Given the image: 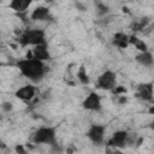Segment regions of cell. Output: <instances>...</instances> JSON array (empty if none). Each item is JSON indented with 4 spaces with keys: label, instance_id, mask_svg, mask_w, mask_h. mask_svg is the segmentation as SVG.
Here are the masks:
<instances>
[{
    "label": "cell",
    "instance_id": "cell-1",
    "mask_svg": "<svg viewBox=\"0 0 154 154\" xmlns=\"http://www.w3.org/2000/svg\"><path fill=\"white\" fill-rule=\"evenodd\" d=\"M16 65L20 71V73L31 81H38L40 78H42V76L46 72V64L34 58L20 59L17 61Z\"/></svg>",
    "mask_w": 154,
    "mask_h": 154
},
{
    "label": "cell",
    "instance_id": "cell-2",
    "mask_svg": "<svg viewBox=\"0 0 154 154\" xmlns=\"http://www.w3.org/2000/svg\"><path fill=\"white\" fill-rule=\"evenodd\" d=\"M18 43L22 47H26V46H40V45H45L46 40H45V31L42 29H26L23 32H20L19 37H18Z\"/></svg>",
    "mask_w": 154,
    "mask_h": 154
},
{
    "label": "cell",
    "instance_id": "cell-3",
    "mask_svg": "<svg viewBox=\"0 0 154 154\" xmlns=\"http://www.w3.org/2000/svg\"><path fill=\"white\" fill-rule=\"evenodd\" d=\"M32 141L37 144H49V146H55L57 143V134H55V128L52 126H42L38 128L34 135H32Z\"/></svg>",
    "mask_w": 154,
    "mask_h": 154
},
{
    "label": "cell",
    "instance_id": "cell-4",
    "mask_svg": "<svg viewBox=\"0 0 154 154\" xmlns=\"http://www.w3.org/2000/svg\"><path fill=\"white\" fill-rule=\"evenodd\" d=\"M117 73L112 70H106L96 79V88L102 90H113L117 85Z\"/></svg>",
    "mask_w": 154,
    "mask_h": 154
},
{
    "label": "cell",
    "instance_id": "cell-5",
    "mask_svg": "<svg viewBox=\"0 0 154 154\" xmlns=\"http://www.w3.org/2000/svg\"><path fill=\"white\" fill-rule=\"evenodd\" d=\"M105 131L106 126L100 124H93L87 131V137L94 143V144H102L105 141Z\"/></svg>",
    "mask_w": 154,
    "mask_h": 154
},
{
    "label": "cell",
    "instance_id": "cell-6",
    "mask_svg": "<svg viewBox=\"0 0 154 154\" xmlns=\"http://www.w3.org/2000/svg\"><path fill=\"white\" fill-rule=\"evenodd\" d=\"M129 132L126 130H118L116 132H113V135L111 136V138L107 141V146L112 147V148H124L126 146V143L129 142Z\"/></svg>",
    "mask_w": 154,
    "mask_h": 154
},
{
    "label": "cell",
    "instance_id": "cell-7",
    "mask_svg": "<svg viewBox=\"0 0 154 154\" xmlns=\"http://www.w3.org/2000/svg\"><path fill=\"white\" fill-rule=\"evenodd\" d=\"M82 106L84 109L87 111H91V112H99L101 111L102 106H101V97L97 93L91 91L82 102Z\"/></svg>",
    "mask_w": 154,
    "mask_h": 154
},
{
    "label": "cell",
    "instance_id": "cell-8",
    "mask_svg": "<svg viewBox=\"0 0 154 154\" xmlns=\"http://www.w3.org/2000/svg\"><path fill=\"white\" fill-rule=\"evenodd\" d=\"M153 83L148 82V83H141L137 87V93L136 96L143 101H150L153 99Z\"/></svg>",
    "mask_w": 154,
    "mask_h": 154
},
{
    "label": "cell",
    "instance_id": "cell-9",
    "mask_svg": "<svg viewBox=\"0 0 154 154\" xmlns=\"http://www.w3.org/2000/svg\"><path fill=\"white\" fill-rule=\"evenodd\" d=\"M35 93H36L35 87L28 84V85H24V87L19 88V89L14 93V95H16V97H18L19 100L25 101V102H29V101L32 100V97L35 96Z\"/></svg>",
    "mask_w": 154,
    "mask_h": 154
},
{
    "label": "cell",
    "instance_id": "cell-10",
    "mask_svg": "<svg viewBox=\"0 0 154 154\" xmlns=\"http://www.w3.org/2000/svg\"><path fill=\"white\" fill-rule=\"evenodd\" d=\"M32 53V58L34 59H37V60H41V61H46V60H49L51 59V53L47 48V45H40V46H36L32 48L31 51Z\"/></svg>",
    "mask_w": 154,
    "mask_h": 154
},
{
    "label": "cell",
    "instance_id": "cell-11",
    "mask_svg": "<svg viewBox=\"0 0 154 154\" xmlns=\"http://www.w3.org/2000/svg\"><path fill=\"white\" fill-rule=\"evenodd\" d=\"M30 18L32 20H48L51 18V13H49V10L45 6H38L36 7L31 14H30Z\"/></svg>",
    "mask_w": 154,
    "mask_h": 154
},
{
    "label": "cell",
    "instance_id": "cell-12",
    "mask_svg": "<svg viewBox=\"0 0 154 154\" xmlns=\"http://www.w3.org/2000/svg\"><path fill=\"white\" fill-rule=\"evenodd\" d=\"M136 61L138 64H141L142 66H146V67H149L154 64V58H153V54L150 52H142V53H138L136 55Z\"/></svg>",
    "mask_w": 154,
    "mask_h": 154
},
{
    "label": "cell",
    "instance_id": "cell-13",
    "mask_svg": "<svg viewBox=\"0 0 154 154\" xmlns=\"http://www.w3.org/2000/svg\"><path fill=\"white\" fill-rule=\"evenodd\" d=\"M31 5V1L30 0H12L10 2V8H12L14 12L17 13H22V12H25L26 8Z\"/></svg>",
    "mask_w": 154,
    "mask_h": 154
},
{
    "label": "cell",
    "instance_id": "cell-14",
    "mask_svg": "<svg viewBox=\"0 0 154 154\" xmlns=\"http://www.w3.org/2000/svg\"><path fill=\"white\" fill-rule=\"evenodd\" d=\"M129 35L124 34V32H117L114 34L113 38H112V43L116 46V47H119V48H126L130 43H129Z\"/></svg>",
    "mask_w": 154,
    "mask_h": 154
},
{
    "label": "cell",
    "instance_id": "cell-15",
    "mask_svg": "<svg viewBox=\"0 0 154 154\" xmlns=\"http://www.w3.org/2000/svg\"><path fill=\"white\" fill-rule=\"evenodd\" d=\"M129 43L132 45V46H135V48L138 49L140 53H142V52H147V48H148V47H147L146 42L142 41V40H140L136 35H131V36L129 37Z\"/></svg>",
    "mask_w": 154,
    "mask_h": 154
},
{
    "label": "cell",
    "instance_id": "cell-16",
    "mask_svg": "<svg viewBox=\"0 0 154 154\" xmlns=\"http://www.w3.org/2000/svg\"><path fill=\"white\" fill-rule=\"evenodd\" d=\"M77 77H78V79L81 81V83H83V84H88V83H89V77H88V75H87V72H85L84 66H81V67H79V70H78V72H77Z\"/></svg>",
    "mask_w": 154,
    "mask_h": 154
},
{
    "label": "cell",
    "instance_id": "cell-17",
    "mask_svg": "<svg viewBox=\"0 0 154 154\" xmlns=\"http://www.w3.org/2000/svg\"><path fill=\"white\" fill-rule=\"evenodd\" d=\"M96 7H97V13L100 16H103V14H106L108 12V6L105 5V4H102V2H97L96 4Z\"/></svg>",
    "mask_w": 154,
    "mask_h": 154
},
{
    "label": "cell",
    "instance_id": "cell-18",
    "mask_svg": "<svg viewBox=\"0 0 154 154\" xmlns=\"http://www.w3.org/2000/svg\"><path fill=\"white\" fill-rule=\"evenodd\" d=\"M1 108H2V111H5V112H10L11 109H12V103L11 102H2V105H1Z\"/></svg>",
    "mask_w": 154,
    "mask_h": 154
},
{
    "label": "cell",
    "instance_id": "cell-19",
    "mask_svg": "<svg viewBox=\"0 0 154 154\" xmlns=\"http://www.w3.org/2000/svg\"><path fill=\"white\" fill-rule=\"evenodd\" d=\"M112 91H113L116 95H119V94H122V93H123V94H125V93H126V89H125L124 87H116Z\"/></svg>",
    "mask_w": 154,
    "mask_h": 154
},
{
    "label": "cell",
    "instance_id": "cell-20",
    "mask_svg": "<svg viewBox=\"0 0 154 154\" xmlns=\"http://www.w3.org/2000/svg\"><path fill=\"white\" fill-rule=\"evenodd\" d=\"M16 152L18 153V154H25L26 152H25V149H24V147L22 146V144H18V146H16Z\"/></svg>",
    "mask_w": 154,
    "mask_h": 154
},
{
    "label": "cell",
    "instance_id": "cell-21",
    "mask_svg": "<svg viewBox=\"0 0 154 154\" xmlns=\"http://www.w3.org/2000/svg\"><path fill=\"white\" fill-rule=\"evenodd\" d=\"M148 113H149V114H152V116H154V105H152V106L149 107V109H148Z\"/></svg>",
    "mask_w": 154,
    "mask_h": 154
},
{
    "label": "cell",
    "instance_id": "cell-22",
    "mask_svg": "<svg viewBox=\"0 0 154 154\" xmlns=\"http://www.w3.org/2000/svg\"><path fill=\"white\" fill-rule=\"evenodd\" d=\"M126 102V97L125 96H120V99H119V103H125Z\"/></svg>",
    "mask_w": 154,
    "mask_h": 154
},
{
    "label": "cell",
    "instance_id": "cell-23",
    "mask_svg": "<svg viewBox=\"0 0 154 154\" xmlns=\"http://www.w3.org/2000/svg\"><path fill=\"white\" fill-rule=\"evenodd\" d=\"M149 126H150V129H152V130H153V131H154V122H152V123H150V125H149Z\"/></svg>",
    "mask_w": 154,
    "mask_h": 154
},
{
    "label": "cell",
    "instance_id": "cell-24",
    "mask_svg": "<svg viewBox=\"0 0 154 154\" xmlns=\"http://www.w3.org/2000/svg\"><path fill=\"white\" fill-rule=\"evenodd\" d=\"M114 154H125V153H123V152H116Z\"/></svg>",
    "mask_w": 154,
    "mask_h": 154
}]
</instances>
